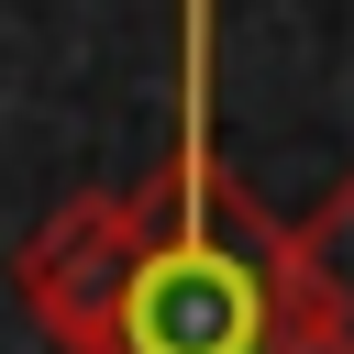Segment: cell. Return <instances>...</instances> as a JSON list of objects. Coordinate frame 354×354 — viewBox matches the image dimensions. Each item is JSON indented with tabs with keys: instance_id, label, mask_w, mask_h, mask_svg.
<instances>
[{
	"instance_id": "6da1fadb",
	"label": "cell",
	"mask_w": 354,
	"mask_h": 354,
	"mask_svg": "<svg viewBox=\"0 0 354 354\" xmlns=\"http://www.w3.org/2000/svg\"><path fill=\"white\" fill-rule=\"evenodd\" d=\"M11 288L66 354H299L288 221L199 144L122 199H66L11 254Z\"/></svg>"
},
{
	"instance_id": "7a4b0ae2",
	"label": "cell",
	"mask_w": 354,
	"mask_h": 354,
	"mask_svg": "<svg viewBox=\"0 0 354 354\" xmlns=\"http://www.w3.org/2000/svg\"><path fill=\"white\" fill-rule=\"evenodd\" d=\"M288 299H299V354H354V166L288 221Z\"/></svg>"
}]
</instances>
